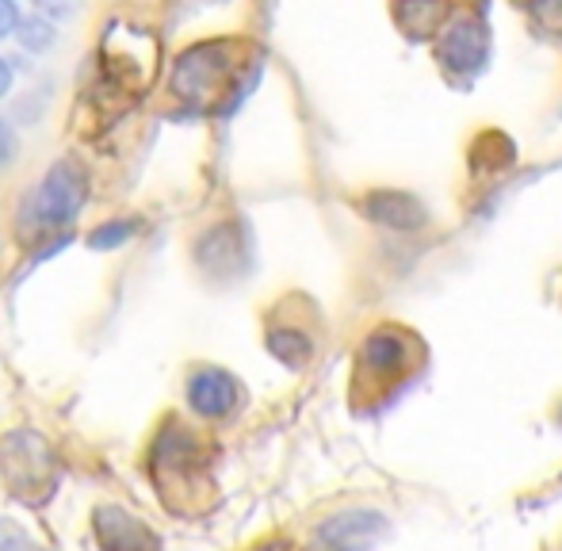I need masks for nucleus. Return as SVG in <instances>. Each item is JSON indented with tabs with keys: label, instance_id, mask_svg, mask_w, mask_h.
<instances>
[{
	"label": "nucleus",
	"instance_id": "1",
	"mask_svg": "<svg viewBox=\"0 0 562 551\" xmlns=\"http://www.w3.org/2000/svg\"><path fill=\"white\" fill-rule=\"evenodd\" d=\"M85 200H89V169L77 157H61L50 165L43 184L31 192L27 207H23V226L35 234L61 230L81 215Z\"/></svg>",
	"mask_w": 562,
	"mask_h": 551
},
{
	"label": "nucleus",
	"instance_id": "2",
	"mask_svg": "<svg viewBox=\"0 0 562 551\" xmlns=\"http://www.w3.org/2000/svg\"><path fill=\"white\" fill-rule=\"evenodd\" d=\"M0 475L8 479L12 494H20L23 502H35L50 494L54 479H58V463L38 432L20 429L0 445Z\"/></svg>",
	"mask_w": 562,
	"mask_h": 551
},
{
	"label": "nucleus",
	"instance_id": "3",
	"mask_svg": "<svg viewBox=\"0 0 562 551\" xmlns=\"http://www.w3.org/2000/svg\"><path fill=\"white\" fill-rule=\"evenodd\" d=\"M440 61L451 74H479L490 58V31L479 15L471 12H459L448 15L445 27H440Z\"/></svg>",
	"mask_w": 562,
	"mask_h": 551
},
{
	"label": "nucleus",
	"instance_id": "4",
	"mask_svg": "<svg viewBox=\"0 0 562 551\" xmlns=\"http://www.w3.org/2000/svg\"><path fill=\"white\" fill-rule=\"evenodd\" d=\"M229 74V61H226V46L207 43V46H195L188 50L184 58L177 61V74H172V89L180 97H218V89L226 85Z\"/></svg>",
	"mask_w": 562,
	"mask_h": 551
},
{
	"label": "nucleus",
	"instance_id": "5",
	"mask_svg": "<svg viewBox=\"0 0 562 551\" xmlns=\"http://www.w3.org/2000/svg\"><path fill=\"white\" fill-rule=\"evenodd\" d=\"M241 383L234 380L223 368H200V372L188 380V406H192L200 417H229L241 406Z\"/></svg>",
	"mask_w": 562,
	"mask_h": 551
},
{
	"label": "nucleus",
	"instance_id": "6",
	"mask_svg": "<svg viewBox=\"0 0 562 551\" xmlns=\"http://www.w3.org/2000/svg\"><path fill=\"white\" fill-rule=\"evenodd\" d=\"M92 532H97L104 551H157V537L138 521L134 514L119 506H104L92 517Z\"/></svg>",
	"mask_w": 562,
	"mask_h": 551
},
{
	"label": "nucleus",
	"instance_id": "7",
	"mask_svg": "<svg viewBox=\"0 0 562 551\" xmlns=\"http://www.w3.org/2000/svg\"><path fill=\"white\" fill-rule=\"evenodd\" d=\"M363 211H368L371 223H383V226H391V230L425 226V207L409 192H371L368 200H363Z\"/></svg>",
	"mask_w": 562,
	"mask_h": 551
},
{
	"label": "nucleus",
	"instance_id": "8",
	"mask_svg": "<svg viewBox=\"0 0 562 551\" xmlns=\"http://www.w3.org/2000/svg\"><path fill=\"white\" fill-rule=\"evenodd\" d=\"M406 360H409V345L402 341L394 329H375L360 349V364H363V372H371V375L402 372Z\"/></svg>",
	"mask_w": 562,
	"mask_h": 551
},
{
	"label": "nucleus",
	"instance_id": "9",
	"mask_svg": "<svg viewBox=\"0 0 562 551\" xmlns=\"http://www.w3.org/2000/svg\"><path fill=\"white\" fill-rule=\"evenodd\" d=\"M394 15H398L402 31H406L409 38H429L432 31L445 27L448 0H398Z\"/></svg>",
	"mask_w": 562,
	"mask_h": 551
},
{
	"label": "nucleus",
	"instance_id": "10",
	"mask_svg": "<svg viewBox=\"0 0 562 551\" xmlns=\"http://www.w3.org/2000/svg\"><path fill=\"white\" fill-rule=\"evenodd\" d=\"M268 352H272L276 360H283L288 368H303L306 360L314 357V341L303 329H272V334H268Z\"/></svg>",
	"mask_w": 562,
	"mask_h": 551
},
{
	"label": "nucleus",
	"instance_id": "11",
	"mask_svg": "<svg viewBox=\"0 0 562 551\" xmlns=\"http://www.w3.org/2000/svg\"><path fill=\"white\" fill-rule=\"evenodd\" d=\"M126 238H131V226L126 223H104L92 230V249H115V246H126Z\"/></svg>",
	"mask_w": 562,
	"mask_h": 551
},
{
	"label": "nucleus",
	"instance_id": "12",
	"mask_svg": "<svg viewBox=\"0 0 562 551\" xmlns=\"http://www.w3.org/2000/svg\"><path fill=\"white\" fill-rule=\"evenodd\" d=\"M15 31H23V46H46V43H50V38H54V31L50 27H46V23L43 20H31V23H20V27H15Z\"/></svg>",
	"mask_w": 562,
	"mask_h": 551
},
{
	"label": "nucleus",
	"instance_id": "13",
	"mask_svg": "<svg viewBox=\"0 0 562 551\" xmlns=\"http://www.w3.org/2000/svg\"><path fill=\"white\" fill-rule=\"evenodd\" d=\"M532 12L548 27H562V0H532Z\"/></svg>",
	"mask_w": 562,
	"mask_h": 551
},
{
	"label": "nucleus",
	"instance_id": "14",
	"mask_svg": "<svg viewBox=\"0 0 562 551\" xmlns=\"http://www.w3.org/2000/svg\"><path fill=\"white\" fill-rule=\"evenodd\" d=\"M15 27H20V8L15 0H0V38L12 35Z\"/></svg>",
	"mask_w": 562,
	"mask_h": 551
},
{
	"label": "nucleus",
	"instance_id": "15",
	"mask_svg": "<svg viewBox=\"0 0 562 551\" xmlns=\"http://www.w3.org/2000/svg\"><path fill=\"white\" fill-rule=\"evenodd\" d=\"M38 8H46L50 15H69L81 8V0H38Z\"/></svg>",
	"mask_w": 562,
	"mask_h": 551
},
{
	"label": "nucleus",
	"instance_id": "16",
	"mask_svg": "<svg viewBox=\"0 0 562 551\" xmlns=\"http://www.w3.org/2000/svg\"><path fill=\"white\" fill-rule=\"evenodd\" d=\"M12 154H15V135L4 127V120H0V165H4Z\"/></svg>",
	"mask_w": 562,
	"mask_h": 551
},
{
	"label": "nucleus",
	"instance_id": "17",
	"mask_svg": "<svg viewBox=\"0 0 562 551\" xmlns=\"http://www.w3.org/2000/svg\"><path fill=\"white\" fill-rule=\"evenodd\" d=\"M8 89H12V66H8V61L0 58V97H4Z\"/></svg>",
	"mask_w": 562,
	"mask_h": 551
},
{
	"label": "nucleus",
	"instance_id": "18",
	"mask_svg": "<svg viewBox=\"0 0 562 551\" xmlns=\"http://www.w3.org/2000/svg\"><path fill=\"white\" fill-rule=\"evenodd\" d=\"M559 417H562V411H559Z\"/></svg>",
	"mask_w": 562,
	"mask_h": 551
}]
</instances>
